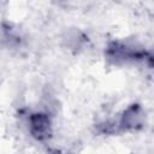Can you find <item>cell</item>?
Segmentation results:
<instances>
[{
  "label": "cell",
  "instance_id": "6da1fadb",
  "mask_svg": "<svg viewBox=\"0 0 154 154\" xmlns=\"http://www.w3.org/2000/svg\"><path fill=\"white\" fill-rule=\"evenodd\" d=\"M106 55L114 64H120V63L143 59L144 52L136 49L134 47H130L123 42L114 41L108 45V47L106 49Z\"/></svg>",
  "mask_w": 154,
  "mask_h": 154
},
{
  "label": "cell",
  "instance_id": "3957f363",
  "mask_svg": "<svg viewBox=\"0 0 154 154\" xmlns=\"http://www.w3.org/2000/svg\"><path fill=\"white\" fill-rule=\"evenodd\" d=\"M144 112L138 105L129 106L120 119V128L124 130H137L143 125Z\"/></svg>",
  "mask_w": 154,
  "mask_h": 154
},
{
  "label": "cell",
  "instance_id": "7a4b0ae2",
  "mask_svg": "<svg viewBox=\"0 0 154 154\" xmlns=\"http://www.w3.org/2000/svg\"><path fill=\"white\" fill-rule=\"evenodd\" d=\"M29 131L37 141L49 138L52 134L51 119L46 113H34L29 117Z\"/></svg>",
  "mask_w": 154,
  "mask_h": 154
}]
</instances>
